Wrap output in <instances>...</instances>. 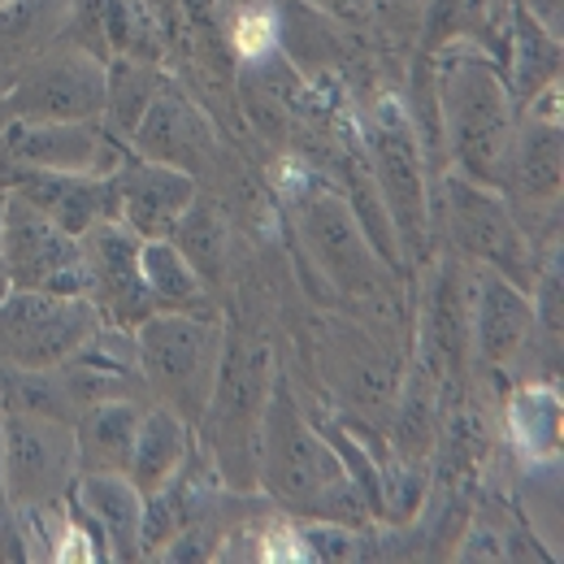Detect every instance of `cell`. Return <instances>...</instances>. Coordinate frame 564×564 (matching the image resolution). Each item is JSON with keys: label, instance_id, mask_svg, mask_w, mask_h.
I'll use <instances>...</instances> for the list:
<instances>
[{"label": "cell", "instance_id": "1", "mask_svg": "<svg viewBox=\"0 0 564 564\" xmlns=\"http://www.w3.org/2000/svg\"><path fill=\"white\" fill-rule=\"evenodd\" d=\"M257 487L274 495L295 512H313L317 521L360 525L373 508L352 482L348 465L330 447V438L304 417L291 382L274 373L265 417H261V456H257Z\"/></svg>", "mask_w": 564, "mask_h": 564}, {"label": "cell", "instance_id": "2", "mask_svg": "<svg viewBox=\"0 0 564 564\" xmlns=\"http://www.w3.org/2000/svg\"><path fill=\"white\" fill-rule=\"evenodd\" d=\"M438 140L460 178L508 192V165L517 143V100L503 74L478 53H452L434 78Z\"/></svg>", "mask_w": 564, "mask_h": 564}, {"label": "cell", "instance_id": "3", "mask_svg": "<svg viewBox=\"0 0 564 564\" xmlns=\"http://www.w3.org/2000/svg\"><path fill=\"white\" fill-rule=\"evenodd\" d=\"M143 387L156 404L174 409L183 422L200 425L217 387L226 352V326L213 308H156L135 326Z\"/></svg>", "mask_w": 564, "mask_h": 564}, {"label": "cell", "instance_id": "4", "mask_svg": "<svg viewBox=\"0 0 564 564\" xmlns=\"http://www.w3.org/2000/svg\"><path fill=\"white\" fill-rule=\"evenodd\" d=\"M270 348L265 344H235L226 335V352L217 369V387L200 425L213 438V460L226 487L252 491L257 487V456H261V417L270 400Z\"/></svg>", "mask_w": 564, "mask_h": 564}, {"label": "cell", "instance_id": "5", "mask_svg": "<svg viewBox=\"0 0 564 564\" xmlns=\"http://www.w3.org/2000/svg\"><path fill=\"white\" fill-rule=\"evenodd\" d=\"M365 161L378 187L382 213L400 243V257H417L430 239V183H425V148L395 100H382L365 118Z\"/></svg>", "mask_w": 564, "mask_h": 564}, {"label": "cell", "instance_id": "6", "mask_svg": "<svg viewBox=\"0 0 564 564\" xmlns=\"http://www.w3.org/2000/svg\"><path fill=\"white\" fill-rule=\"evenodd\" d=\"M295 235H300L304 252L313 257V265L322 270V279L339 295L360 300V295L378 291L387 261L378 257V248L348 205V196L308 183L295 200Z\"/></svg>", "mask_w": 564, "mask_h": 564}, {"label": "cell", "instance_id": "7", "mask_svg": "<svg viewBox=\"0 0 564 564\" xmlns=\"http://www.w3.org/2000/svg\"><path fill=\"white\" fill-rule=\"evenodd\" d=\"M4 404V400H0ZM78 482L74 425L4 404V491L18 512L57 508Z\"/></svg>", "mask_w": 564, "mask_h": 564}, {"label": "cell", "instance_id": "8", "mask_svg": "<svg viewBox=\"0 0 564 564\" xmlns=\"http://www.w3.org/2000/svg\"><path fill=\"white\" fill-rule=\"evenodd\" d=\"M96 326H100V313L87 295L13 291L0 304V365L57 369L87 344Z\"/></svg>", "mask_w": 564, "mask_h": 564}, {"label": "cell", "instance_id": "9", "mask_svg": "<svg viewBox=\"0 0 564 564\" xmlns=\"http://www.w3.org/2000/svg\"><path fill=\"white\" fill-rule=\"evenodd\" d=\"M109 100V62L62 40L13 78V122H96Z\"/></svg>", "mask_w": 564, "mask_h": 564}, {"label": "cell", "instance_id": "10", "mask_svg": "<svg viewBox=\"0 0 564 564\" xmlns=\"http://www.w3.org/2000/svg\"><path fill=\"white\" fill-rule=\"evenodd\" d=\"M0 261L13 279V291H53V295H87V257L83 239L62 230L48 213L9 192L4 226H0Z\"/></svg>", "mask_w": 564, "mask_h": 564}, {"label": "cell", "instance_id": "11", "mask_svg": "<svg viewBox=\"0 0 564 564\" xmlns=\"http://www.w3.org/2000/svg\"><path fill=\"white\" fill-rule=\"evenodd\" d=\"M443 196H447V230H452L456 248L465 257H474L478 265H487V270L530 291L534 274H539L534 248L521 230V217L508 205V196L491 192V187H478L452 170L443 178Z\"/></svg>", "mask_w": 564, "mask_h": 564}, {"label": "cell", "instance_id": "12", "mask_svg": "<svg viewBox=\"0 0 564 564\" xmlns=\"http://www.w3.org/2000/svg\"><path fill=\"white\" fill-rule=\"evenodd\" d=\"M140 235L122 217H105L83 235L87 257V300L96 304L100 322L135 330L156 313V300L140 270Z\"/></svg>", "mask_w": 564, "mask_h": 564}, {"label": "cell", "instance_id": "13", "mask_svg": "<svg viewBox=\"0 0 564 564\" xmlns=\"http://www.w3.org/2000/svg\"><path fill=\"white\" fill-rule=\"evenodd\" d=\"M465 308H469V348L482 365H508L530 348L534 339V300L525 286L478 265L474 282L465 286Z\"/></svg>", "mask_w": 564, "mask_h": 564}, {"label": "cell", "instance_id": "14", "mask_svg": "<svg viewBox=\"0 0 564 564\" xmlns=\"http://www.w3.org/2000/svg\"><path fill=\"white\" fill-rule=\"evenodd\" d=\"M200 187L196 174L161 165V161H143V156H127L113 170V200H118V217L140 235V239H170L174 226L187 217L196 205Z\"/></svg>", "mask_w": 564, "mask_h": 564}, {"label": "cell", "instance_id": "15", "mask_svg": "<svg viewBox=\"0 0 564 564\" xmlns=\"http://www.w3.org/2000/svg\"><path fill=\"white\" fill-rule=\"evenodd\" d=\"M9 152L26 170L96 174V178H109L127 161L122 143L96 122H13Z\"/></svg>", "mask_w": 564, "mask_h": 564}, {"label": "cell", "instance_id": "16", "mask_svg": "<svg viewBox=\"0 0 564 564\" xmlns=\"http://www.w3.org/2000/svg\"><path fill=\"white\" fill-rule=\"evenodd\" d=\"M131 148L143 161H161L196 174L213 148L209 118L174 83H161V91L152 96V105L143 109V118L131 131Z\"/></svg>", "mask_w": 564, "mask_h": 564}, {"label": "cell", "instance_id": "17", "mask_svg": "<svg viewBox=\"0 0 564 564\" xmlns=\"http://www.w3.org/2000/svg\"><path fill=\"white\" fill-rule=\"evenodd\" d=\"M561 113L525 109V122H517L512 165H508V205L521 209H552L561 200Z\"/></svg>", "mask_w": 564, "mask_h": 564}, {"label": "cell", "instance_id": "18", "mask_svg": "<svg viewBox=\"0 0 564 564\" xmlns=\"http://www.w3.org/2000/svg\"><path fill=\"white\" fill-rule=\"evenodd\" d=\"M22 200H31L40 213H48L62 230L70 235H87L96 221L118 217V200H113V174L96 178V174H53V170H26L22 178L9 187Z\"/></svg>", "mask_w": 564, "mask_h": 564}, {"label": "cell", "instance_id": "19", "mask_svg": "<svg viewBox=\"0 0 564 564\" xmlns=\"http://www.w3.org/2000/svg\"><path fill=\"white\" fill-rule=\"evenodd\" d=\"M74 499L87 521L100 530L113 561H140L143 534V495L127 474H78Z\"/></svg>", "mask_w": 564, "mask_h": 564}, {"label": "cell", "instance_id": "20", "mask_svg": "<svg viewBox=\"0 0 564 564\" xmlns=\"http://www.w3.org/2000/svg\"><path fill=\"white\" fill-rule=\"evenodd\" d=\"M148 400H96L78 413V474H127Z\"/></svg>", "mask_w": 564, "mask_h": 564}, {"label": "cell", "instance_id": "21", "mask_svg": "<svg viewBox=\"0 0 564 564\" xmlns=\"http://www.w3.org/2000/svg\"><path fill=\"white\" fill-rule=\"evenodd\" d=\"M192 452H196V425L183 422L174 409L152 400V404H143L127 478L140 487V495H152L192 460Z\"/></svg>", "mask_w": 564, "mask_h": 564}, {"label": "cell", "instance_id": "22", "mask_svg": "<svg viewBox=\"0 0 564 564\" xmlns=\"http://www.w3.org/2000/svg\"><path fill=\"white\" fill-rule=\"evenodd\" d=\"M274 53L286 57L291 70L322 74L335 70L348 57V44L339 35V18L322 13L308 0H279L274 4Z\"/></svg>", "mask_w": 564, "mask_h": 564}, {"label": "cell", "instance_id": "23", "mask_svg": "<svg viewBox=\"0 0 564 564\" xmlns=\"http://www.w3.org/2000/svg\"><path fill=\"white\" fill-rule=\"evenodd\" d=\"M70 0H4L0 4V74L26 70L66 40Z\"/></svg>", "mask_w": 564, "mask_h": 564}, {"label": "cell", "instance_id": "24", "mask_svg": "<svg viewBox=\"0 0 564 564\" xmlns=\"http://www.w3.org/2000/svg\"><path fill=\"white\" fill-rule=\"evenodd\" d=\"M512 48H517V57H512L517 91H512V100L534 105L539 96L561 87V35L552 26H543L539 13L525 9L521 0H517V13H512Z\"/></svg>", "mask_w": 564, "mask_h": 564}, {"label": "cell", "instance_id": "25", "mask_svg": "<svg viewBox=\"0 0 564 564\" xmlns=\"http://www.w3.org/2000/svg\"><path fill=\"white\" fill-rule=\"evenodd\" d=\"M140 270L156 308H192V313L209 308V282L196 274V265L178 252L174 239H143Z\"/></svg>", "mask_w": 564, "mask_h": 564}, {"label": "cell", "instance_id": "26", "mask_svg": "<svg viewBox=\"0 0 564 564\" xmlns=\"http://www.w3.org/2000/svg\"><path fill=\"white\" fill-rule=\"evenodd\" d=\"M161 74L152 70L148 62H127V57H113L109 62V100H105V118L109 127L131 140L135 122L143 118V109L152 105V96L161 91Z\"/></svg>", "mask_w": 564, "mask_h": 564}, {"label": "cell", "instance_id": "27", "mask_svg": "<svg viewBox=\"0 0 564 564\" xmlns=\"http://www.w3.org/2000/svg\"><path fill=\"white\" fill-rule=\"evenodd\" d=\"M512 430L530 456H552L561 447V395L552 387H525L512 400Z\"/></svg>", "mask_w": 564, "mask_h": 564}, {"label": "cell", "instance_id": "28", "mask_svg": "<svg viewBox=\"0 0 564 564\" xmlns=\"http://www.w3.org/2000/svg\"><path fill=\"white\" fill-rule=\"evenodd\" d=\"M170 239H174L178 252L196 265L200 279L205 282L221 279V257H226V248H221V226H217V217H209V213H200L196 205H192L187 217L174 226Z\"/></svg>", "mask_w": 564, "mask_h": 564}, {"label": "cell", "instance_id": "29", "mask_svg": "<svg viewBox=\"0 0 564 564\" xmlns=\"http://www.w3.org/2000/svg\"><path fill=\"white\" fill-rule=\"evenodd\" d=\"M400 438H404V456H422L425 438H430V382H425V373L409 382V400L400 413Z\"/></svg>", "mask_w": 564, "mask_h": 564}, {"label": "cell", "instance_id": "30", "mask_svg": "<svg viewBox=\"0 0 564 564\" xmlns=\"http://www.w3.org/2000/svg\"><path fill=\"white\" fill-rule=\"evenodd\" d=\"M308 4H317L322 13H330V18H339V22H356V18L369 9V0H308Z\"/></svg>", "mask_w": 564, "mask_h": 564}, {"label": "cell", "instance_id": "31", "mask_svg": "<svg viewBox=\"0 0 564 564\" xmlns=\"http://www.w3.org/2000/svg\"><path fill=\"white\" fill-rule=\"evenodd\" d=\"M13 295V279H9V270H4V261H0V304Z\"/></svg>", "mask_w": 564, "mask_h": 564}, {"label": "cell", "instance_id": "32", "mask_svg": "<svg viewBox=\"0 0 564 564\" xmlns=\"http://www.w3.org/2000/svg\"><path fill=\"white\" fill-rule=\"evenodd\" d=\"M230 4H279V0H230Z\"/></svg>", "mask_w": 564, "mask_h": 564}, {"label": "cell", "instance_id": "33", "mask_svg": "<svg viewBox=\"0 0 564 564\" xmlns=\"http://www.w3.org/2000/svg\"><path fill=\"white\" fill-rule=\"evenodd\" d=\"M4 200H9V192H0V226H4Z\"/></svg>", "mask_w": 564, "mask_h": 564}, {"label": "cell", "instance_id": "34", "mask_svg": "<svg viewBox=\"0 0 564 564\" xmlns=\"http://www.w3.org/2000/svg\"><path fill=\"white\" fill-rule=\"evenodd\" d=\"M148 4H156V9H161V4H165V0H148Z\"/></svg>", "mask_w": 564, "mask_h": 564}, {"label": "cell", "instance_id": "35", "mask_svg": "<svg viewBox=\"0 0 564 564\" xmlns=\"http://www.w3.org/2000/svg\"><path fill=\"white\" fill-rule=\"evenodd\" d=\"M0 4H4V0H0Z\"/></svg>", "mask_w": 564, "mask_h": 564}]
</instances>
